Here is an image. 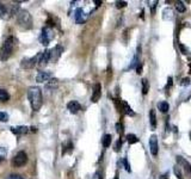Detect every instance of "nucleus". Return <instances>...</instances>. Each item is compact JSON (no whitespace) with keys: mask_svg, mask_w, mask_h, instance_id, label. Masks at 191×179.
Masks as SVG:
<instances>
[{"mask_svg":"<svg viewBox=\"0 0 191 179\" xmlns=\"http://www.w3.org/2000/svg\"><path fill=\"white\" fill-rule=\"evenodd\" d=\"M7 179H23V178H21L20 175H14V174H13V175H10Z\"/></svg>","mask_w":191,"mask_h":179,"instance_id":"obj_37","label":"nucleus"},{"mask_svg":"<svg viewBox=\"0 0 191 179\" xmlns=\"http://www.w3.org/2000/svg\"><path fill=\"white\" fill-rule=\"evenodd\" d=\"M122 106H123V110H124V113H127V115H129V116H134L135 115V112L131 110V107L128 105V103L127 101H124V100H122Z\"/></svg>","mask_w":191,"mask_h":179,"instance_id":"obj_17","label":"nucleus"},{"mask_svg":"<svg viewBox=\"0 0 191 179\" xmlns=\"http://www.w3.org/2000/svg\"><path fill=\"white\" fill-rule=\"evenodd\" d=\"M27 98L30 101V105L33 111H38L43 105V95L42 91L37 86H31L27 91Z\"/></svg>","mask_w":191,"mask_h":179,"instance_id":"obj_1","label":"nucleus"},{"mask_svg":"<svg viewBox=\"0 0 191 179\" xmlns=\"http://www.w3.org/2000/svg\"><path fill=\"white\" fill-rule=\"evenodd\" d=\"M189 73H190V74H191V64H190V72H189Z\"/></svg>","mask_w":191,"mask_h":179,"instance_id":"obj_42","label":"nucleus"},{"mask_svg":"<svg viewBox=\"0 0 191 179\" xmlns=\"http://www.w3.org/2000/svg\"><path fill=\"white\" fill-rule=\"evenodd\" d=\"M62 53H63V47H62L61 44L55 45L51 50H49V60H50L51 62H57L58 58L61 57Z\"/></svg>","mask_w":191,"mask_h":179,"instance_id":"obj_5","label":"nucleus"},{"mask_svg":"<svg viewBox=\"0 0 191 179\" xmlns=\"http://www.w3.org/2000/svg\"><path fill=\"white\" fill-rule=\"evenodd\" d=\"M84 14H85V13H84L82 8H78V10L75 11L74 17H75V20H76L78 24H81V23H84V21L86 20V16H84Z\"/></svg>","mask_w":191,"mask_h":179,"instance_id":"obj_14","label":"nucleus"},{"mask_svg":"<svg viewBox=\"0 0 191 179\" xmlns=\"http://www.w3.org/2000/svg\"><path fill=\"white\" fill-rule=\"evenodd\" d=\"M111 141H112V136H111L110 134L104 135V137H103V146H104L105 148H107V147L111 144Z\"/></svg>","mask_w":191,"mask_h":179,"instance_id":"obj_21","label":"nucleus"},{"mask_svg":"<svg viewBox=\"0 0 191 179\" xmlns=\"http://www.w3.org/2000/svg\"><path fill=\"white\" fill-rule=\"evenodd\" d=\"M101 97V85L99 82H97L94 85V88H93V93H92V97H91V101L92 103H97Z\"/></svg>","mask_w":191,"mask_h":179,"instance_id":"obj_10","label":"nucleus"},{"mask_svg":"<svg viewBox=\"0 0 191 179\" xmlns=\"http://www.w3.org/2000/svg\"><path fill=\"white\" fill-rule=\"evenodd\" d=\"M177 161H178L179 165H181V167L184 168V172L186 173V175L189 178H191V165L184 158H181V156H177Z\"/></svg>","mask_w":191,"mask_h":179,"instance_id":"obj_9","label":"nucleus"},{"mask_svg":"<svg viewBox=\"0 0 191 179\" xmlns=\"http://www.w3.org/2000/svg\"><path fill=\"white\" fill-rule=\"evenodd\" d=\"M136 73L137 74H141L142 73V63H138L137 67H136Z\"/></svg>","mask_w":191,"mask_h":179,"instance_id":"obj_34","label":"nucleus"},{"mask_svg":"<svg viewBox=\"0 0 191 179\" xmlns=\"http://www.w3.org/2000/svg\"><path fill=\"white\" fill-rule=\"evenodd\" d=\"M16 38L13 36H10L6 38V41L2 43L1 48H0V60L1 61H6L11 57L13 50H14V47H16Z\"/></svg>","mask_w":191,"mask_h":179,"instance_id":"obj_2","label":"nucleus"},{"mask_svg":"<svg viewBox=\"0 0 191 179\" xmlns=\"http://www.w3.org/2000/svg\"><path fill=\"white\" fill-rule=\"evenodd\" d=\"M127 6V1H116V7L117 8H122Z\"/></svg>","mask_w":191,"mask_h":179,"instance_id":"obj_28","label":"nucleus"},{"mask_svg":"<svg viewBox=\"0 0 191 179\" xmlns=\"http://www.w3.org/2000/svg\"><path fill=\"white\" fill-rule=\"evenodd\" d=\"M49 33H50V27H49V26L43 27L42 33H41V43H42L43 45H48L49 42H50V39H51L53 36L49 35Z\"/></svg>","mask_w":191,"mask_h":179,"instance_id":"obj_8","label":"nucleus"},{"mask_svg":"<svg viewBox=\"0 0 191 179\" xmlns=\"http://www.w3.org/2000/svg\"><path fill=\"white\" fill-rule=\"evenodd\" d=\"M67 179H74V175H73L72 172H68V178Z\"/></svg>","mask_w":191,"mask_h":179,"instance_id":"obj_38","label":"nucleus"},{"mask_svg":"<svg viewBox=\"0 0 191 179\" xmlns=\"http://www.w3.org/2000/svg\"><path fill=\"white\" fill-rule=\"evenodd\" d=\"M115 179H118V173L116 174V178H115Z\"/></svg>","mask_w":191,"mask_h":179,"instance_id":"obj_41","label":"nucleus"},{"mask_svg":"<svg viewBox=\"0 0 191 179\" xmlns=\"http://www.w3.org/2000/svg\"><path fill=\"white\" fill-rule=\"evenodd\" d=\"M149 91V82L147 79H142V93L147 94Z\"/></svg>","mask_w":191,"mask_h":179,"instance_id":"obj_23","label":"nucleus"},{"mask_svg":"<svg viewBox=\"0 0 191 179\" xmlns=\"http://www.w3.org/2000/svg\"><path fill=\"white\" fill-rule=\"evenodd\" d=\"M67 109L69 110L70 113H76L81 110V105L76 101V100H70L68 104H67Z\"/></svg>","mask_w":191,"mask_h":179,"instance_id":"obj_13","label":"nucleus"},{"mask_svg":"<svg viewBox=\"0 0 191 179\" xmlns=\"http://www.w3.org/2000/svg\"><path fill=\"white\" fill-rule=\"evenodd\" d=\"M7 14H10V12H8L7 7H6L4 4H1V2H0V18L6 19V18H7Z\"/></svg>","mask_w":191,"mask_h":179,"instance_id":"obj_18","label":"nucleus"},{"mask_svg":"<svg viewBox=\"0 0 191 179\" xmlns=\"http://www.w3.org/2000/svg\"><path fill=\"white\" fill-rule=\"evenodd\" d=\"M174 173H175V174H177V177H178V178H179V179H180V178H181V174H180V173H179V169H178V166H175V167H174Z\"/></svg>","mask_w":191,"mask_h":179,"instance_id":"obj_36","label":"nucleus"},{"mask_svg":"<svg viewBox=\"0 0 191 179\" xmlns=\"http://www.w3.org/2000/svg\"><path fill=\"white\" fill-rule=\"evenodd\" d=\"M8 121V115L6 112H0V122H7Z\"/></svg>","mask_w":191,"mask_h":179,"instance_id":"obj_27","label":"nucleus"},{"mask_svg":"<svg viewBox=\"0 0 191 179\" xmlns=\"http://www.w3.org/2000/svg\"><path fill=\"white\" fill-rule=\"evenodd\" d=\"M51 78H53V75H51L50 72L41 70V72H38V74H37V76H36V80H37V82H47V81H49Z\"/></svg>","mask_w":191,"mask_h":179,"instance_id":"obj_11","label":"nucleus"},{"mask_svg":"<svg viewBox=\"0 0 191 179\" xmlns=\"http://www.w3.org/2000/svg\"><path fill=\"white\" fill-rule=\"evenodd\" d=\"M38 55V61H37V66L43 68L48 64V62L50 61L49 60V50H44V51H41L37 54Z\"/></svg>","mask_w":191,"mask_h":179,"instance_id":"obj_7","label":"nucleus"},{"mask_svg":"<svg viewBox=\"0 0 191 179\" xmlns=\"http://www.w3.org/2000/svg\"><path fill=\"white\" fill-rule=\"evenodd\" d=\"M6 155H7V148H5V147H0V162L5 160Z\"/></svg>","mask_w":191,"mask_h":179,"instance_id":"obj_26","label":"nucleus"},{"mask_svg":"<svg viewBox=\"0 0 191 179\" xmlns=\"http://www.w3.org/2000/svg\"><path fill=\"white\" fill-rule=\"evenodd\" d=\"M172 82H173V79H172V76H168V79H167V85H166V88H167V90L171 87Z\"/></svg>","mask_w":191,"mask_h":179,"instance_id":"obj_31","label":"nucleus"},{"mask_svg":"<svg viewBox=\"0 0 191 179\" xmlns=\"http://www.w3.org/2000/svg\"><path fill=\"white\" fill-rule=\"evenodd\" d=\"M127 141H128L129 144H134V143L138 142V138H137L134 134H128V135H127Z\"/></svg>","mask_w":191,"mask_h":179,"instance_id":"obj_24","label":"nucleus"},{"mask_svg":"<svg viewBox=\"0 0 191 179\" xmlns=\"http://www.w3.org/2000/svg\"><path fill=\"white\" fill-rule=\"evenodd\" d=\"M116 128H117V132H118V134H122V132H123V129H122L123 126H122L121 123H117V124H116Z\"/></svg>","mask_w":191,"mask_h":179,"instance_id":"obj_32","label":"nucleus"},{"mask_svg":"<svg viewBox=\"0 0 191 179\" xmlns=\"http://www.w3.org/2000/svg\"><path fill=\"white\" fill-rule=\"evenodd\" d=\"M26 162H27V154H26L25 152H23V150L18 152V153L16 154V156L13 158V160H12V165H13L14 167H21V166H24Z\"/></svg>","mask_w":191,"mask_h":179,"instance_id":"obj_4","label":"nucleus"},{"mask_svg":"<svg viewBox=\"0 0 191 179\" xmlns=\"http://www.w3.org/2000/svg\"><path fill=\"white\" fill-rule=\"evenodd\" d=\"M10 99V93L4 90V88H0V101H7Z\"/></svg>","mask_w":191,"mask_h":179,"instance_id":"obj_20","label":"nucleus"},{"mask_svg":"<svg viewBox=\"0 0 191 179\" xmlns=\"http://www.w3.org/2000/svg\"><path fill=\"white\" fill-rule=\"evenodd\" d=\"M121 146H122V141H121V140H118V141L116 142V146H115V152H119Z\"/></svg>","mask_w":191,"mask_h":179,"instance_id":"obj_30","label":"nucleus"},{"mask_svg":"<svg viewBox=\"0 0 191 179\" xmlns=\"http://www.w3.org/2000/svg\"><path fill=\"white\" fill-rule=\"evenodd\" d=\"M190 137H191V132H190Z\"/></svg>","mask_w":191,"mask_h":179,"instance_id":"obj_43","label":"nucleus"},{"mask_svg":"<svg viewBox=\"0 0 191 179\" xmlns=\"http://www.w3.org/2000/svg\"><path fill=\"white\" fill-rule=\"evenodd\" d=\"M190 84V79L189 78H184L181 81H180V85H183V86H187Z\"/></svg>","mask_w":191,"mask_h":179,"instance_id":"obj_29","label":"nucleus"},{"mask_svg":"<svg viewBox=\"0 0 191 179\" xmlns=\"http://www.w3.org/2000/svg\"><path fill=\"white\" fill-rule=\"evenodd\" d=\"M175 8H177V11L178 12H185V10H186V7H185V5H184V2H181V1H178V2H175Z\"/></svg>","mask_w":191,"mask_h":179,"instance_id":"obj_25","label":"nucleus"},{"mask_svg":"<svg viewBox=\"0 0 191 179\" xmlns=\"http://www.w3.org/2000/svg\"><path fill=\"white\" fill-rule=\"evenodd\" d=\"M158 109H159L161 112L166 113V112L168 111V109H170V105H168L166 101H160V103H158Z\"/></svg>","mask_w":191,"mask_h":179,"instance_id":"obj_19","label":"nucleus"},{"mask_svg":"<svg viewBox=\"0 0 191 179\" xmlns=\"http://www.w3.org/2000/svg\"><path fill=\"white\" fill-rule=\"evenodd\" d=\"M149 148H150L152 155L155 156L158 154V137L155 135H152L149 138Z\"/></svg>","mask_w":191,"mask_h":179,"instance_id":"obj_12","label":"nucleus"},{"mask_svg":"<svg viewBox=\"0 0 191 179\" xmlns=\"http://www.w3.org/2000/svg\"><path fill=\"white\" fill-rule=\"evenodd\" d=\"M18 25L24 30H30L32 27V17L26 10H19L16 14Z\"/></svg>","mask_w":191,"mask_h":179,"instance_id":"obj_3","label":"nucleus"},{"mask_svg":"<svg viewBox=\"0 0 191 179\" xmlns=\"http://www.w3.org/2000/svg\"><path fill=\"white\" fill-rule=\"evenodd\" d=\"M160 179H168V175H167V174H164V175L160 177Z\"/></svg>","mask_w":191,"mask_h":179,"instance_id":"obj_39","label":"nucleus"},{"mask_svg":"<svg viewBox=\"0 0 191 179\" xmlns=\"http://www.w3.org/2000/svg\"><path fill=\"white\" fill-rule=\"evenodd\" d=\"M149 121H150V125L153 128H155L156 126V116H155L154 110H150V112H149Z\"/></svg>","mask_w":191,"mask_h":179,"instance_id":"obj_22","label":"nucleus"},{"mask_svg":"<svg viewBox=\"0 0 191 179\" xmlns=\"http://www.w3.org/2000/svg\"><path fill=\"white\" fill-rule=\"evenodd\" d=\"M179 48H180V50L183 51V54H185V55L187 54V49H186V48H185L183 44H180V45H179Z\"/></svg>","mask_w":191,"mask_h":179,"instance_id":"obj_35","label":"nucleus"},{"mask_svg":"<svg viewBox=\"0 0 191 179\" xmlns=\"http://www.w3.org/2000/svg\"><path fill=\"white\" fill-rule=\"evenodd\" d=\"M57 86H58V80H57L56 78H51L49 81L45 82V87H47V88H53V90H54V88H56Z\"/></svg>","mask_w":191,"mask_h":179,"instance_id":"obj_16","label":"nucleus"},{"mask_svg":"<svg viewBox=\"0 0 191 179\" xmlns=\"http://www.w3.org/2000/svg\"><path fill=\"white\" fill-rule=\"evenodd\" d=\"M11 131L13 134H16L17 136H20L23 134H26L29 131V128L27 126H12L11 128Z\"/></svg>","mask_w":191,"mask_h":179,"instance_id":"obj_15","label":"nucleus"},{"mask_svg":"<svg viewBox=\"0 0 191 179\" xmlns=\"http://www.w3.org/2000/svg\"><path fill=\"white\" fill-rule=\"evenodd\" d=\"M123 163H124V166H125V169L128 171V172H130V166H129V163H128V160L124 158L123 159Z\"/></svg>","mask_w":191,"mask_h":179,"instance_id":"obj_33","label":"nucleus"},{"mask_svg":"<svg viewBox=\"0 0 191 179\" xmlns=\"http://www.w3.org/2000/svg\"><path fill=\"white\" fill-rule=\"evenodd\" d=\"M37 61H38V55H36L33 57H24L20 61V67L24 69H31L35 66H37Z\"/></svg>","mask_w":191,"mask_h":179,"instance_id":"obj_6","label":"nucleus"},{"mask_svg":"<svg viewBox=\"0 0 191 179\" xmlns=\"http://www.w3.org/2000/svg\"><path fill=\"white\" fill-rule=\"evenodd\" d=\"M94 2H96V4H97V6H99V5H100V4H101V1H99V0H96V1H94Z\"/></svg>","mask_w":191,"mask_h":179,"instance_id":"obj_40","label":"nucleus"}]
</instances>
